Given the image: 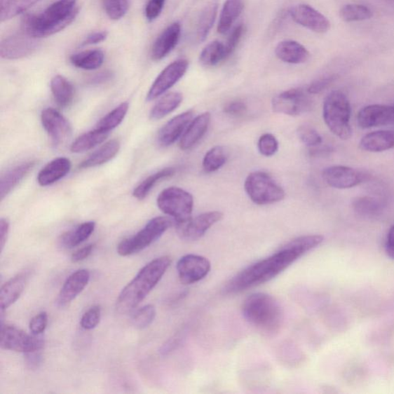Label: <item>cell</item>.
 Listing matches in <instances>:
<instances>
[{"mask_svg":"<svg viewBox=\"0 0 394 394\" xmlns=\"http://www.w3.org/2000/svg\"><path fill=\"white\" fill-rule=\"evenodd\" d=\"M324 240V236L321 235H306L290 240L277 253L249 266L236 275L226 283L224 293L238 294L271 280L298 259L320 246Z\"/></svg>","mask_w":394,"mask_h":394,"instance_id":"cell-1","label":"cell"},{"mask_svg":"<svg viewBox=\"0 0 394 394\" xmlns=\"http://www.w3.org/2000/svg\"><path fill=\"white\" fill-rule=\"evenodd\" d=\"M79 13L78 0H57L41 14L25 15L22 29L23 33L36 39L50 36L69 26Z\"/></svg>","mask_w":394,"mask_h":394,"instance_id":"cell-2","label":"cell"},{"mask_svg":"<svg viewBox=\"0 0 394 394\" xmlns=\"http://www.w3.org/2000/svg\"><path fill=\"white\" fill-rule=\"evenodd\" d=\"M170 264V257L163 256L154 259L141 269L118 297L117 312L125 314L135 309L160 282Z\"/></svg>","mask_w":394,"mask_h":394,"instance_id":"cell-3","label":"cell"},{"mask_svg":"<svg viewBox=\"0 0 394 394\" xmlns=\"http://www.w3.org/2000/svg\"><path fill=\"white\" fill-rule=\"evenodd\" d=\"M244 318L251 325L266 334L279 332L283 312L279 302L270 294L256 293L249 296L242 305Z\"/></svg>","mask_w":394,"mask_h":394,"instance_id":"cell-4","label":"cell"},{"mask_svg":"<svg viewBox=\"0 0 394 394\" xmlns=\"http://www.w3.org/2000/svg\"><path fill=\"white\" fill-rule=\"evenodd\" d=\"M322 117L327 127L343 140L352 137L351 105L349 99L340 90L330 92L324 102Z\"/></svg>","mask_w":394,"mask_h":394,"instance_id":"cell-5","label":"cell"},{"mask_svg":"<svg viewBox=\"0 0 394 394\" xmlns=\"http://www.w3.org/2000/svg\"><path fill=\"white\" fill-rule=\"evenodd\" d=\"M175 224V220L167 217H157L149 222L136 235L124 239L117 246V253L122 257L135 254L144 250L159 240L170 227Z\"/></svg>","mask_w":394,"mask_h":394,"instance_id":"cell-6","label":"cell"},{"mask_svg":"<svg viewBox=\"0 0 394 394\" xmlns=\"http://www.w3.org/2000/svg\"><path fill=\"white\" fill-rule=\"evenodd\" d=\"M244 189L251 201L259 206L280 202L286 196L285 191L269 173L263 171L250 173Z\"/></svg>","mask_w":394,"mask_h":394,"instance_id":"cell-7","label":"cell"},{"mask_svg":"<svg viewBox=\"0 0 394 394\" xmlns=\"http://www.w3.org/2000/svg\"><path fill=\"white\" fill-rule=\"evenodd\" d=\"M157 206L175 222L191 217L194 201L193 196L183 189L172 186L165 189L157 197Z\"/></svg>","mask_w":394,"mask_h":394,"instance_id":"cell-8","label":"cell"},{"mask_svg":"<svg viewBox=\"0 0 394 394\" xmlns=\"http://www.w3.org/2000/svg\"><path fill=\"white\" fill-rule=\"evenodd\" d=\"M311 94L301 88L290 89L278 94L272 100L273 112L297 116L309 112L313 107Z\"/></svg>","mask_w":394,"mask_h":394,"instance_id":"cell-9","label":"cell"},{"mask_svg":"<svg viewBox=\"0 0 394 394\" xmlns=\"http://www.w3.org/2000/svg\"><path fill=\"white\" fill-rule=\"evenodd\" d=\"M0 346L6 351L27 353L41 351L44 341L41 335H29L17 327L2 325Z\"/></svg>","mask_w":394,"mask_h":394,"instance_id":"cell-10","label":"cell"},{"mask_svg":"<svg viewBox=\"0 0 394 394\" xmlns=\"http://www.w3.org/2000/svg\"><path fill=\"white\" fill-rule=\"evenodd\" d=\"M224 217L222 212H204L195 217H190L183 222H175L176 231L182 240L195 241L201 239L210 228Z\"/></svg>","mask_w":394,"mask_h":394,"instance_id":"cell-11","label":"cell"},{"mask_svg":"<svg viewBox=\"0 0 394 394\" xmlns=\"http://www.w3.org/2000/svg\"><path fill=\"white\" fill-rule=\"evenodd\" d=\"M188 67L189 62L186 60L172 62L156 77L147 93V100H154L172 88L186 74Z\"/></svg>","mask_w":394,"mask_h":394,"instance_id":"cell-12","label":"cell"},{"mask_svg":"<svg viewBox=\"0 0 394 394\" xmlns=\"http://www.w3.org/2000/svg\"><path fill=\"white\" fill-rule=\"evenodd\" d=\"M177 270L181 283L190 285L207 277L211 270V264L206 257L188 254L179 259Z\"/></svg>","mask_w":394,"mask_h":394,"instance_id":"cell-13","label":"cell"},{"mask_svg":"<svg viewBox=\"0 0 394 394\" xmlns=\"http://www.w3.org/2000/svg\"><path fill=\"white\" fill-rule=\"evenodd\" d=\"M41 122L54 146L64 144L72 135L69 122L57 109L47 108L43 110Z\"/></svg>","mask_w":394,"mask_h":394,"instance_id":"cell-14","label":"cell"},{"mask_svg":"<svg viewBox=\"0 0 394 394\" xmlns=\"http://www.w3.org/2000/svg\"><path fill=\"white\" fill-rule=\"evenodd\" d=\"M39 47L38 39L25 33L7 37L0 43V56L6 60H19L32 55Z\"/></svg>","mask_w":394,"mask_h":394,"instance_id":"cell-15","label":"cell"},{"mask_svg":"<svg viewBox=\"0 0 394 394\" xmlns=\"http://www.w3.org/2000/svg\"><path fill=\"white\" fill-rule=\"evenodd\" d=\"M322 178L330 187L345 190L357 186L364 182V172L346 165H332L322 171Z\"/></svg>","mask_w":394,"mask_h":394,"instance_id":"cell-16","label":"cell"},{"mask_svg":"<svg viewBox=\"0 0 394 394\" xmlns=\"http://www.w3.org/2000/svg\"><path fill=\"white\" fill-rule=\"evenodd\" d=\"M291 18L297 23L314 33L326 34L330 29L329 20L313 7L306 4H299L291 9Z\"/></svg>","mask_w":394,"mask_h":394,"instance_id":"cell-17","label":"cell"},{"mask_svg":"<svg viewBox=\"0 0 394 394\" xmlns=\"http://www.w3.org/2000/svg\"><path fill=\"white\" fill-rule=\"evenodd\" d=\"M361 129L394 125V106L373 104L362 108L358 114Z\"/></svg>","mask_w":394,"mask_h":394,"instance_id":"cell-18","label":"cell"},{"mask_svg":"<svg viewBox=\"0 0 394 394\" xmlns=\"http://www.w3.org/2000/svg\"><path fill=\"white\" fill-rule=\"evenodd\" d=\"M194 111L193 109L180 114L173 117L169 122L165 123L161 129L157 137V141L160 146L168 147L182 137L184 132L193 121Z\"/></svg>","mask_w":394,"mask_h":394,"instance_id":"cell-19","label":"cell"},{"mask_svg":"<svg viewBox=\"0 0 394 394\" xmlns=\"http://www.w3.org/2000/svg\"><path fill=\"white\" fill-rule=\"evenodd\" d=\"M180 34L181 26L178 22H173L165 28L153 45L152 59L159 61L167 57L177 46Z\"/></svg>","mask_w":394,"mask_h":394,"instance_id":"cell-20","label":"cell"},{"mask_svg":"<svg viewBox=\"0 0 394 394\" xmlns=\"http://www.w3.org/2000/svg\"><path fill=\"white\" fill-rule=\"evenodd\" d=\"M90 273L88 270L77 271L71 274L62 286L57 298V304L65 306L72 302L88 286Z\"/></svg>","mask_w":394,"mask_h":394,"instance_id":"cell-21","label":"cell"},{"mask_svg":"<svg viewBox=\"0 0 394 394\" xmlns=\"http://www.w3.org/2000/svg\"><path fill=\"white\" fill-rule=\"evenodd\" d=\"M210 121L211 115L209 112L197 116L180 138L179 148L182 151H189L198 144L208 132Z\"/></svg>","mask_w":394,"mask_h":394,"instance_id":"cell-22","label":"cell"},{"mask_svg":"<svg viewBox=\"0 0 394 394\" xmlns=\"http://www.w3.org/2000/svg\"><path fill=\"white\" fill-rule=\"evenodd\" d=\"M72 163L66 157H59L46 164L39 172L38 184L41 186H47L57 183L65 177L71 170Z\"/></svg>","mask_w":394,"mask_h":394,"instance_id":"cell-23","label":"cell"},{"mask_svg":"<svg viewBox=\"0 0 394 394\" xmlns=\"http://www.w3.org/2000/svg\"><path fill=\"white\" fill-rule=\"evenodd\" d=\"M36 161L22 163L6 171L0 179V200L3 201L34 168Z\"/></svg>","mask_w":394,"mask_h":394,"instance_id":"cell-24","label":"cell"},{"mask_svg":"<svg viewBox=\"0 0 394 394\" xmlns=\"http://www.w3.org/2000/svg\"><path fill=\"white\" fill-rule=\"evenodd\" d=\"M276 56L290 64H301L308 60L310 53L301 43L294 41H285L278 43L275 49Z\"/></svg>","mask_w":394,"mask_h":394,"instance_id":"cell-25","label":"cell"},{"mask_svg":"<svg viewBox=\"0 0 394 394\" xmlns=\"http://www.w3.org/2000/svg\"><path fill=\"white\" fill-rule=\"evenodd\" d=\"M362 151L381 153L394 147V133L388 130L374 131L366 134L360 142Z\"/></svg>","mask_w":394,"mask_h":394,"instance_id":"cell-26","label":"cell"},{"mask_svg":"<svg viewBox=\"0 0 394 394\" xmlns=\"http://www.w3.org/2000/svg\"><path fill=\"white\" fill-rule=\"evenodd\" d=\"M27 281V275L21 273L6 282L2 287L0 290V307L2 312L9 308L20 297Z\"/></svg>","mask_w":394,"mask_h":394,"instance_id":"cell-27","label":"cell"},{"mask_svg":"<svg viewBox=\"0 0 394 394\" xmlns=\"http://www.w3.org/2000/svg\"><path fill=\"white\" fill-rule=\"evenodd\" d=\"M120 149L121 143L119 140H109L100 147L97 151L93 153L88 159L82 162L80 168L88 169L105 164L114 158Z\"/></svg>","mask_w":394,"mask_h":394,"instance_id":"cell-28","label":"cell"},{"mask_svg":"<svg viewBox=\"0 0 394 394\" xmlns=\"http://www.w3.org/2000/svg\"><path fill=\"white\" fill-rule=\"evenodd\" d=\"M51 91L55 101L62 108L69 107L74 98V86L64 76L57 75L52 79Z\"/></svg>","mask_w":394,"mask_h":394,"instance_id":"cell-29","label":"cell"},{"mask_svg":"<svg viewBox=\"0 0 394 394\" xmlns=\"http://www.w3.org/2000/svg\"><path fill=\"white\" fill-rule=\"evenodd\" d=\"M243 10V0H226L217 26V32L225 34L238 19Z\"/></svg>","mask_w":394,"mask_h":394,"instance_id":"cell-30","label":"cell"},{"mask_svg":"<svg viewBox=\"0 0 394 394\" xmlns=\"http://www.w3.org/2000/svg\"><path fill=\"white\" fill-rule=\"evenodd\" d=\"M95 222H90L77 226L75 230L62 234L59 240L62 248L72 249L88 240L95 230Z\"/></svg>","mask_w":394,"mask_h":394,"instance_id":"cell-31","label":"cell"},{"mask_svg":"<svg viewBox=\"0 0 394 394\" xmlns=\"http://www.w3.org/2000/svg\"><path fill=\"white\" fill-rule=\"evenodd\" d=\"M105 60L104 51L100 49L85 50L72 55L69 60L71 64L77 68L85 70H95L99 69Z\"/></svg>","mask_w":394,"mask_h":394,"instance_id":"cell-32","label":"cell"},{"mask_svg":"<svg viewBox=\"0 0 394 394\" xmlns=\"http://www.w3.org/2000/svg\"><path fill=\"white\" fill-rule=\"evenodd\" d=\"M218 2L212 0L204 6L201 13L196 26V38L199 42H203L207 39L210 30L215 25L218 11Z\"/></svg>","mask_w":394,"mask_h":394,"instance_id":"cell-33","label":"cell"},{"mask_svg":"<svg viewBox=\"0 0 394 394\" xmlns=\"http://www.w3.org/2000/svg\"><path fill=\"white\" fill-rule=\"evenodd\" d=\"M183 102V95L178 92L165 94L151 109V119L159 121L176 110Z\"/></svg>","mask_w":394,"mask_h":394,"instance_id":"cell-34","label":"cell"},{"mask_svg":"<svg viewBox=\"0 0 394 394\" xmlns=\"http://www.w3.org/2000/svg\"><path fill=\"white\" fill-rule=\"evenodd\" d=\"M353 209L359 216L372 218L379 216L383 211L384 202L374 196H360L353 201Z\"/></svg>","mask_w":394,"mask_h":394,"instance_id":"cell-35","label":"cell"},{"mask_svg":"<svg viewBox=\"0 0 394 394\" xmlns=\"http://www.w3.org/2000/svg\"><path fill=\"white\" fill-rule=\"evenodd\" d=\"M108 136V132L96 128L79 137L71 145L70 151L74 154L90 151L93 148L104 143Z\"/></svg>","mask_w":394,"mask_h":394,"instance_id":"cell-36","label":"cell"},{"mask_svg":"<svg viewBox=\"0 0 394 394\" xmlns=\"http://www.w3.org/2000/svg\"><path fill=\"white\" fill-rule=\"evenodd\" d=\"M41 0H0V20H10L25 13Z\"/></svg>","mask_w":394,"mask_h":394,"instance_id":"cell-37","label":"cell"},{"mask_svg":"<svg viewBox=\"0 0 394 394\" xmlns=\"http://www.w3.org/2000/svg\"><path fill=\"white\" fill-rule=\"evenodd\" d=\"M176 170L172 168L163 169L148 177L141 182L133 191V196L139 201H143L153 190L154 187L160 181L172 177L175 175Z\"/></svg>","mask_w":394,"mask_h":394,"instance_id":"cell-38","label":"cell"},{"mask_svg":"<svg viewBox=\"0 0 394 394\" xmlns=\"http://www.w3.org/2000/svg\"><path fill=\"white\" fill-rule=\"evenodd\" d=\"M226 59L224 44L217 41L205 46L200 55V62L205 67L217 66Z\"/></svg>","mask_w":394,"mask_h":394,"instance_id":"cell-39","label":"cell"},{"mask_svg":"<svg viewBox=\"0 0 394 394\" xmlns=\"http://www.w3.org/2000/svg\"><path fill=\"white\" fill-rule=\"evenodd\" d=\"M228 159L226 149L222 146L212 147L205 154L203 169L207 173L215 172L223 168Z\"/></svg>","mask_w":394,"mask_h":394,"instance_id":"cell-40","label":"cell"},{"mask_svg":"<svg viewBox=\"0 0 394 394\" xmlns=\"http://www.w3.org/2000/svg\"><path fill=\"white\" fill-rule=\"evenodd\" d=\"M339 14L346 22L365 21L373 18V12L369 7L358 4L344 5Z\"/></svg>","mask_w":394,"mask_h":394,"instance_id":"cell-41","label":"cell"},{"mask_svg":"<svg viewBox=\"0 0 394 394\" xmlns=\"http://www.w3.org/2000/svg\"><path fill=\"white\" fill-rule=\"evenodd\" d=\"M129 110L128 102H123L111 112L102 117L97 125V128L109 133L116 128L125 119Z\"/></svg>","mask_w":394,"mask_h":394,"instance_id":"cell-42","label":"cell"},{"mask_svg":"<svg viewBox=\"0 0 394 394\" xmlns=\"http://www.w3.org/2000/svg\"><path fill=\"white\" fill-rule=\"evenodd\" d=\"M102 4L109 19L119 20L128 12L130 0H102Z\"/></svg>","mask_w":394,"mask_h":394,"instance_id":"cell-43","label":"cell"},{"mask_svg":"<svg viewBox=\"0 0 394 394\" xmlns=\"http://www.w3.org/2000/svg\"><path fill=\"white\" fill-rule=\"evenodd\" d=\"M156 317V309L153 305L141 307L133 317V325L137 329H145L151 325Z\"/></svg>","mask_w":394,"mask_h":394,"instance_id":"cell-44","label":"cell"},{"mask_svg":"<svg viewBox=\"0 0 394 394\" xmlns=\"http://www.w3.org/2000/svg\"><path fill=\"white\" fill-rule=\"evenodd\" d=\"M297 136L304 145L309 147L320 146L322 142L320 134L310 125H301L297 129Z\"/></svg>","mask_w":394,"mask_h":394,"instance_id":"cell-45","label":"cell"},{"mask_svg":"<svg viewBox=\"0 0 394 394\" xmlns=\"http://www.w3.org/2000/svg\"><path fill=\"white\" fill-rule=\"evenodd\" d=\"M279 144L277 138L271 133H265L258 141V149L259 154L270 157L278 152Z\"/></svg>","mask_w":394,"mask_h":394,"instance_id":"cell-46","label":"cell"},{"mask_svg":"<svg viewBox=\"0 0 394 394\" xmlns=\"http://www.w3.org/2000/svg\"><path fill=\"white\" fill-rule=\"evenodd\" d=\"M101 308L99 305H95L86 311L81 319L82 328L90 330L95 328L100 321Z\"/></svg>","mask_w":394,"mask_h":394,"instance_id":"cell-47","label":"cell"},{"mask_svg":"<svg viewBox=\"0 0 394 394\" xmlns=\"http://www.w3.org/2000/svg\"><path fill=\"white\" fill-rule=\"evenodd\" d=\"M245 31V27L243 25L236 27L228 37L226 43L224 44L225 53L226 58H229L231 55L234 52L236 46H238L241 41V38Z\"/></svg>","mask_w":394,"mask_h":394,"instance_id":"cell-48","label":"cell"},{"mask_svg":"<svg viewBox=\"0 0 394 394\" xmlns=\"http://www.w3.org/2000/svg\"><path fill=\"white\" fill-rule=\"evenodd\" d=\"M337 79V75H330L318 79V80L312 82L306 90L312 95L318 94L325 90L332 84Z\"/></svg>","mask_w":394,"mask_h":394,"instance_id":"cell-49","label":"cell"},{"mask_svg":"<svg viewBox=\"0 0 394 394\" xmlns=\"http://www.w3.org/2000/svg\"><path fill=\"white\" fill-rule=\"evenodd\" d=\"M48 325V315L41 312L36 315L29 322V330L34 335L42 334Z\"/></svg>","mask_w":394,"mask_h":394,"instance_id":"cell-50","label":"cell"},{"mask_svg":"<svg viewBox=\"0 0 394 394\" xmlns=\"http://www.w3.org/2000/svg\"><path fill=\"white\" fill-rule=\"evenodd\" d=\"M165 0H149L146 9V18L149 21H154L159 18L164 7Z\"/></svg>","mask_w":394,"mask_h":394,"instance_id":"cell-51","label":"cell"},{"mask_svg":"<svg viewBox=\"0 0 394 394\" xmlns=\"http://www.w3.org/2000/svg\"><path fill=\"white\" fill-rule=\"evenodd\" d=\"M247 107L242 100H233L228 104L224 108V112L227 115L233 116H241L247 112Z\"/></svg>","mask_w":394,"mask_h":394,"instance_id":"cell-52","label":"cell"},{"mask_svg":"<svg viewBox=\"0 0 394 394\" xmlns=\"http://www.w3.org/2000/svg\"><path fill=\"white\" fill-rule=\"evenodd\" d=\"M108 36L107 31H99V32L92 33L86 37L81 43V46L98 44L104 42Z\"/></svg>","mask_w":394,"mask_h":394,"instance_id":"cell-53","label":"cell"},{"mask_svg":"<svg viewBox=\"0 0 394 394\" xmlns=\"http://www.w3.org/2000/svg\"><path fill=\"white\" fill-rule=\"evenodd\" d=\"M10 232V222L6 218L0 219V247H1V252L4 251L5 247L8 236Z\"/></svg>","mask_w":394,"mask_h":394,"instance_id":"cell-54","label":"cell"},{"mask_svg":"<svg viewBox=\"0 0 394 394\" xmlns=\"http://www.w3.org/2000/svg\"><path fill=\"white\" fill-rule=\"evenodd\" d=\"M27 365L30 369L38 368L41 365L42 355L41 351L25 353Z\"/></svg>","mask_w":394,"mask_h":394,"instance_id":"cell-55","label":"cell"},{"mask_svg":"<svg viewBox=\"0 0 394 394\" xmlns=\"http://www.w3.org/2000/svg\"><path fill=\"white\" fill-rule=\"evenodd\" d=\"M93 248V244H90V245L78 250L75 252L72 257H71V259H72V261L74 263L81 262L86 258H88L92 254Z\"/></svg>","mask_w":394,"mask_h":394,"instance_id":"cell-56","label":"cell"},{"mask_svg":"<svg viewBox=\"0 0 394 394\" xmlns=\"http://www.w3.org/2000/svg\"><path fill=\"white\" fill-rule=\"evenodd\" d=\"M385 250L388 257L394 259V225L390 227L386 239Z\"/></svg>","mask_w":394,"mask_h":394,"instance_id":"cell-57","label":"cell"},{"mask_svg":"<svg viewBox=\"0 0 394 394\" xmlns=\"http://www.w3.org/2000/svg\"><path fill=\"white\" fill-rule=\"evenodd\" d=\"M111 77H112V74H110L109 72L101 73L96 75L92 79V83H97V84L101 83H104L109 81V79Z\"/></svg>","mask_w":394,"mask_h":394,"instance_id":"cell-58","label":"cell"},{"mask_svg":"<svg viewBox=\"0 0 394 394\" xmlns=\"http://www.w3.org/2000/svg\"><path fill=\"white\" fill-rule=\"evenodd\" d=\"M389 1H393V2H394V0H389Z\"/></svg>","mask_w":394,"mask_h":394,"instance_id":"cell-59","label":"cell"}]
</instances>
